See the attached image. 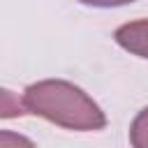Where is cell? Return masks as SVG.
I'll return each mask as SVG.
<instances>
[{"label": "cell", "instance_id": "cell-2", "mask_svg": "<svg viewBox=\"0 0 148 148\" xmlns=\"http://www.w3.org/2000/svg\"><path fill=\"white\" fill-rule=\"evenodd\" d=\"M113 42L127 53L148 60V18H136L113 30Z\"/></svg>", "mask_w": 148, "mask_h": 148}, {"label": "cell", "instance_id": "cell-6", "mask_svg": "<svg viewBox=\"0 0 148 148\" xmlns=\"http://www.w3.org/2000/svg\"><path fill=\"white\" fill-rule=\"evenodd\" d=\"M86 7H97V9H109V7H123V5H132L136 0H76Z\"/></svg>", "mask_w": 148, "mask_h": 148}, {"label": "cell", "instance_id": "cell-3", "mask_svg": "<svg viewBox=\"0 0 148 148\" xmlns=\"http://www.w3.org/2000/svg\"><path fill=\"white\" fill-rule=\"evenodd\" d=\"M25 106H23V99L9 90V88H2L0 86V120H12V118H21L25 116Z\"/></svg>", "mask_w": 148, "mask_h": 148}, {"label": "cell", "instance_id": "cell-5", "mask_svg": "<svg viewBox=\"0 0 148 148\" xmlns=\"http://www.w3.org/2000/svg\"><path fill=\"white\" fill-rule=\"evenodd\" d=\"M0 148H37L35 141L14 130H0Z\"/></svg>", "mask_w": 148, "mask_h": 148}, {"label": "cell", "instance_id": "cell-1", "mask_svg": "<svg viewBox=\"0 0 148 148\" xmlns=\"http://www.w3.org/2000/svg\"><path fill=\"white\" fill-rule=\"evenodd\" d=\"M23 106L30 116L44 118L72 132H102L106 113L76 83L67 79H39L23 90Z\"/></svg>", "mask_w": 148, "mask_h": 148}, {"label": "cell", "instance_id": "cell-4", "mask_svg": "<svg viewBox=\"0 0 148 148\" xmlns=\"http://www.w3.org/2000/svg\"><path fill=\"white\" fill-rule=\"evenodd\" d=\"M127 136H130V146L132 148H148V106H143L134 116Z\"/></svg>", "mask_w": 148, "mask_h": 148}]
</instances>
